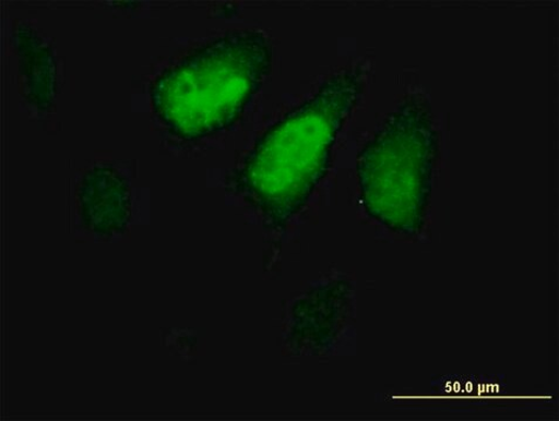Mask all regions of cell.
Segmentation results:
<instances>
[{
	"label": "cell",
	"instance_id": "obj_4",
	"mask_svg": "<svg viewBox=\"0 0 559 421\" xmlns=\"http://www.w3.org/2000/svg\"><path fill=\"white\" fill-rule=\"evenodd\" d=\"M80 207L92 231L102 234L121 232L130 217V190L119 172L95 168L80 189Z\"/></svg>",
	"mask_w": 559,
	"mask_h": 421
},
{
	"label": "cell",
	"instance_id": "obj_3",
	"mask_svg": "<svg viewBox=\"0 0 559 421\" xmlns=\"http://www.w3.org/2000/svg\"><path fill=\"white\" fill-rule=\"evenodd\" d=\"M439 136L432 105L425 95L413 93L390 112L359 153L367 213L393 231L418 228Z\"/></svg>",
	"mask_w": 559,
	"mask_h": 421
},
{
	"label": "cell",
	"instance_id": "obj_1",
	"mask_svg": "<svg viewBox=\"0 0 559 421\" xmlns=\"http://www.w3.org/2000/svg\"><path fill=\"white\" fill-rule=\"evenodd\" d=\"M365 86L358 64L335 72L254 143L235 183L270 225L282 228L307 203Z\"/></svg>",
	"mask_w": 559,
	"mask_h": 421
},
{
	"label": "cell",
	"instance_id": "obj_2",
	"mask_svg": "<svg viewBox=\"0 0 559 421\" xmlns=\"http://www.w3.org/2000/svg\"><path fill=\"white\" fill-rule=\"evenodd\" d=\"M260 31L235 29L191 48L151 85L155 117L174 137L193 142L228 131L273 71Z\"/></svg>",
	"mask_w": 559,
	"mask_h": 421
}]
</instances>
